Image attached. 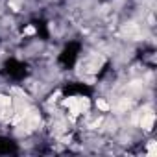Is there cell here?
<instances>
[{
  "mask_svg": "<svg viewBox=\"0 0 157 157\" xmlns=\"http://www.w3.org/2000/svg\"><path fill=\"white\" fill-rule=\"evenodd\" d=\"M153 120H155V115L151 111H146V113H140V126L144 131H151L153 128Z\"/></svg>",
  "mask_w": 157,
  "mask_h": 157,
  "instance_id": "6da1fadb",
  "label": "cell"
},
{
  "mask_svg": "<svg viewBox=\"0 0 157 157\" xmlns=\"http://www.w3.org/2000/svg\"><path fill=\"white\" fill-rule=\"evenodd\" d=\"M96 107H98L100 111H109V109H111V105H109L105 100H98V102H96Z\"/></svg>",
  "mask_w": 157,
  "mask_h": 157,
  "instance_id": "7a4b0ae2",
  "label": "cell"
},
{
  "mask_svg": "<svg viewBox=\"0 0 157 157\" xmlns=\"http://www.w3.org/2000/svg\"><path fill=\"white\" fill-rule=\"evenodd\" d=\"M148 153H150V155H153V153H155V140H151V142H150V146H148Z\"/></svg>",
  "mask_w": 157,
  "mask_h": 157,
  "instance_id": "3957f363",
  "label": "cell"
},
{
  "mask_svg": "<svg viewBox=\"0 0 157 157\" xmlns=\"http://www.w3.org/2000/svg\"><path fill=\"white\" fill-rule=\"evenodd\" d=\"M33 33H35V28H33V26H28V28L24 30V35H33Z\"/></svg>",
  "mask_w": 157,
  "mask_h": 157,
  "instance_id": "277c9868",
  "label": "cell"
}]
</instances>
